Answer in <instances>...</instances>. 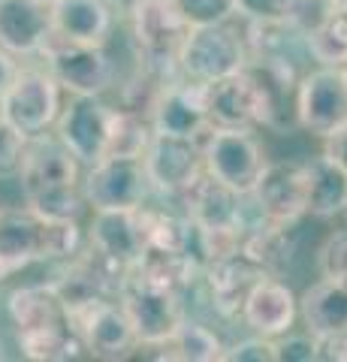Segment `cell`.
<instances>
[{"label": "cell", "instance_id": "1", "mask_svg": "<svg viewBox=\"0 0 347 362\" xmlns=\"http://www.w3.org/2000/svg\"><path fill=\"white\" fill-rule=\"evenodd\" d=\"M6 314L16 329V347L25 359H79L88 354L82 332L49 284H25L6 296Z\"/></svg>", "mask_w": 347, "mask_h": 362}, {"label": "cell", "instance_id": "2", "mask_svg": "<svg viewBox=\"0 0 347 362\" xmlns=\"http://www.w3.org/2000/svg\"><path fill=\"white\" fill-rule=\"evenodd\" d=\"M21 199L42 218H76L88 209L85 163L52 133L30 139L28 160L18 178Z\"/></svg>", "mask_w": 347, "mask_h": 362}, {"label": "cell", "instance_id": "3", "mask_svg": "<svg viewBox=\"0 0 347 362\" xmlns=\"http://www.w3.org/2000/svg\"><path fill=\"white\" fill-rule=\"evenodd\" d=\"M127 18L145 70L160 76V82H172V73H178V54L190 33L175 0H139Z\"/></svg>", "mask_w": 347, "mask_h": 362}, {"label": "cell", "instance_id": "4", "mask_svg": "<svg viewBox=\"0 0 347 362\" xmlns=\"http://www.w3.org/2000/svg\"><path fill=\"white\" fill-rule=\"evenodd\" d=\"M233 21L236 18L223 21V25L190 28L182 54H178V73L199 85L242 73L251 64V45Z\"/></svg>", "mask_w": 347, "mask_h": 362}, {"label": "cell", "instance_id": "5", "mask_svg": "<svg viewBox=\"0 0 347 362\" xmlns=\"http://www.w3.org/2000/svg\"><path fill=\"white\" fill-rule=\"evenodd\" d=\"M64 94L66 90L49 66H18L16 78L0 94V118L33 139L54 130V121L64 109Z\"/></svg>", "mask_w": 347, "mask_h": 362}, {"label": "cell", "instance_id": "6", "mask_svg": "<svg viewBox=\"0 0 347 362\" xmlns=\"http://www.w3.org/2000/svg\"><path fill=\"white\" fill-rule=\"evenodd\" d=\"M206 154V173L215 175L220 185L233 187L242 197H251L257 181L263 178L269 157L263 142L254 136V130H227L211 127L203 139Z\"/></svg>", "mask_w": 347, "mask_h": 362}, {"label": "cell", "instance_id": "7", "mask_svg": "<svg viewBox=\"0 0 347 362\" xmlns=\"http://www.w3.org/2000/svg\"><path fill=\"white\" fill-rule=\"evenodd\" d=\"M121 302H124L130 320L136 326L142 350L163 347L190 317L187 305H184V290L158 287V284H148V281H139V278L124 281Z\"/></svg>", "mask_w": 347, "mask_h": 362}, {"label": "cell", "instance_id": "8", "mask_svg": "<svg viewBox=\"0 0 347 362\" xmlns=\"http://www.w3.org/2000/svg\"><path fill=\"white\" fill-rule=\"evenodd\" d=\"M296 124L317 139L347 130V66H323L302 73L296 94Z\"/></svg>", "mask_w": 347, "mask_h": 362}, {"label": "cell", "instance_id": "9", "mask_svg": "<svg viewBox=\"0 0 347 362\" xmlns=\"http://www.w3.org/2000/svg\"><path fill=\"white\" fill-rule=\"evenodd\" d=\"M115 112H118V106L106 103V97L66 94L61 115L54 121V136H58L88 169L109 154Z\"/></svg>", "mask_w": 347, "mask_h": 362}, {"label": "cell", "instance_id": "10", "mask_svg": "<svg viewBox=\"0 0 347 362\" xmlns=\"http://www.w3.org/2000/svg\"><path fill=\"white\" fill-rule=\"evenodd\" d=\"M42 58L66 94L106 97L115 85V61L109 58L106 45L73 42L54 33Z\"/></svg>", "mask_w": 347, "mask_h": 362}, {"label": "cell", "instance_id": "11", "mask_svg": "<svg viewBox=\"0 0 347 362\" xmlns=\"http://www.w3.org/2000/svg\"><path fill=\"white\" fill-rule=\"evenodd\" d=\"M148 169L142 157L109 154L85 169V199L91 211L103 209H142L151 194Z\"/></svg>", "mask_w": 347, "mask_h": 362}, {"label": "cell", "instance_id": "12", "mask_svg": "<svg viewBox=\"0 0 347 362\" xmlns=\"http://www.w3.org/2000/svg\"><path fill=\"white\" fill-rule=\"evenodd\" d=\"M148 223L142 209H103L91 214L88 226V247L106 259L112 269L130 275L148 251Z\"/></svg>", "mask_w": 347, "mask_h": 362}, {"label": "cell", "instance_id": "13", "mask_svg": "<svg viewBox=\"0 0 347 362\" xmlns=\"http://www.w3.org/2000/svg\"><path fill=\"white\" fill-rule=\"evenodd\" d=\"M251 206L257 218L269 223L296 226L308 214V163L269 160L251 194Z\"/></svg>", "mask_w": 347, "mask_h": 362}, {"label": "cell", "instance_id": "14", "mask_svg": "<svg viewBox=\"0 0 347 362\" xmlns=\"http://www.w3.org/2000/svg\"><path fill=\"white\" fill-rule=\"evenodd\" d=\"M145 169L154 194L160 197H182L194 187V181L206 173L203 139H184V136H163L154 139L145 151Z\"/></svg>", "mask_w": 347, "mask_h": 362}, {"label": "cell", "instance_id": "15", "mask_svg": "<svg viewBox=\"0 0 347 362\" xmlns=\"http://www.w3.org/2000/svg\"><path fill=\"white\" fill-rule=\"evenodd\" d=\"M148 118L154 133L163 136H184V139H206L211 130L208 109H206V85L190 78H172L154 90L148 106Z\"/></svg>", "mask_w": 347, "mask_h": 362}, {"label": "cell", "instance_id": "16", "mask_svg": "<svg viewBox=\"0 0 347 362\" xmlns=\"http://www.w3.org/2000/svg\"><path fill=\"white\" fill-rule=\"evenodd\" d=\"M182 202H184L187 218L196 221L208 233L245 235V230H248L257 218L254 206H248L251 197L236 194L233 187L220 185V181L208 173H203L194 181V187H190L187 194H182Z\"/></svg>", "mask_w": 347, "mask_h": 362}, {"label": "cell", "instance_id": "17", "mask_svg": "<svg viewBox=\"0 0 347 362\" xmlns=\"http://www.w3.org/2000/svg\"><path fill=\"white\" fill-rule=\"evenodd\" d=\"M269 275H272V272L263 269L254 257H248L245 251L230 254L223 259H215V263L206 269V275H203L211 311H215L218 317H223V320H242L245 302H248L254 287Z\"/></svg>", "mask_w": 347, "mask_h": 362}, {"label": "cell", "instance_id": "18", "mask_svg": "<svg viewBox=\"0 0 347 362\" xmlns=\"http://www.w3.org/2000/svg\"><path fill=\"white\" fill-rule=\"evenodd\" d=\"M49 221L33 209H0V281L33 263H49Z\"/></svg>", "mask_w": 347, "mask_h": 362}, {"label": "cell", "instance_id": "19", "mask_svg": "<svg viewBox=\"0 0 347 362\" xmlns=\"http://www.w3.org/2000/svg\"><path fill=\"white\" fill-rule=\"evenodd\" d=\"M73 326L82 332L88 356H94V359H127L133 356V350H142L136 326H133L121 296L103 299L100 305H94Z\"/></svg>", "mask_w": 347, "mask_h": 362}, {"label": "cell", "instance_id": "20", "mask_svg": "<svg viewBox=\"0 0 347 362\" xmlns=\"http://www.w3.org/2000/svg\"><path fill=\"white\" fill-rule=\"evenodd\" d=\"M206 109H208L211 127L257 130V127H263V121H266L260 90H257L248 66L236 76L208 82L206 85Z\"/></svg>", "mask_w": 347, "mask_h": 362}, {"label": "cell", "instance_id": "21", "mask_svg": "<svg viewBox=\"0 0 347 362\" xmlns=\"http://www.w3.org/2000/svg\"><path fill=\"white\" fill-rule=\"evenodd\" d=\"M54 37L52 4L46 0H0V45L16 58L42 54Z\"/></svg>", "mask_w": 347, "mask_h": 362}, {"label": "cell", "instance_id": "22", "mask_svg": "<svg viewBox=\"0 0 347 362\" xmlns=\"http://www.w3.org/2000/svg\"><path fill=\"white\" fill-rule=\"evenodd\" d=\"M296 320H299V296L275 275L263 278L254 287L242 311V323L251 332L266 335V338L287 335L296 326Z\"/></svg>", "mask_w": 347, "mask_h": 362}, {"label": "cell", "instance_id": "23", "mask_svg": "<svg viewBox=\"0 0 347 362\" xmlns=\"http://www.w3.org/2000/svg\"><path fill=\"white\" fill-rule=\"evenodd\" d=\"M52 18L58 37L91 45H109L115 28V13L106 0H54Z\"/></svg>", "mask_w": 347, "mask_h": 362}, {"label": "cell", "instance_id": "24", "mask_svg": "<svg viewBox=\"0 0 347 362\" xmlns=\"http://www.w3.org/2000/svg\"><path fill=\"white\" fill-rule=\"evenodd\" d=\"M299 320L317 338L347 329V287L320 278L299 296Z\"/></svg>", "mask_w": 347, "mask_h": 362}, {"label": "cell", "instance_id": "25", "mask_svg": "<svg viewBox=\"0 0 347 362\" xmlns=\"http://www.w3.org/2000/svg\"><path fill=\"white\" fill-rule=\"evenodd\" d=\"M308 214L320 221L347 214V173L323 151L308 160Z\"/></svg>", "mask_w": 347, "mask_h": 362}, {"label": "cell", "instance_id": "26", "mask_svg": "<svg viewBox=\"0 0 347 362\" xmlns=\"http://www.w3.org/2000/svg\"><path fill=\"white\" fill-rule=\"evenodd\" d=\"M302 37L311 61L323 66H347V6L332 0Z\"/></svg>", "mask_w": 347, "mask_h": 362}, {"label": "cell", "instance_id": "27", "mask_svg": "<svg viewBox=\"0 0 347 362\" xmlns=\"http://www.w3.org/2000/svg\"><path fill=\"white\" fill-rule=\"evenodd\" d=\"M160 354H154L158 359H178V362H223L227 344L220 341V335L211 326L199 323V320H187L182 323L170 341L158 347Z\"/></svg>", "mask_w": 347, "mask_h": 362}, {"label": "cell", "instance_id": "28", "mask_svg": "<svg viewBox=\"0 0 347 362\" xmlns=\"http://www.w3.org/2000/svg\"><path fill=\"white\" fill-rule=\"evenodd\" d=\"M314 0H236V13L257 25H296L308 30V9Z\"/></svg>", "mask_w": 347, "mask_h": 362}, {"label": "cell", "instance_id": "29", "mask_svg": "<svg viewBox=\"0 0 347 362\" xmlns=\"http://www.w3.org/2000/svg\"><path fill=\"white\" fill-rule=\"evenodd\" d=\"M28 148H30V136L13 127L9 121L0 118V181H16L21 178V169L28 160Z\"/></svg>", "mask_w": 347, "mask_h": 362}, {"label": "cell", "instance_id": "30", "mask_svg": "<svg viewBox=\"0 0 347 362\" xmlns=\"http://www.w3.org/2000/svg\"><path fill=\"white\" fill-rule=\"evenodd\" d=\"M190 28L203 25H223V21L236 18V0H175Z\"/></svg>", "mask_w": 347, "mask_h": 362}, {"label": "cell", "instance_id": "31", "mask_svg": "<svg viewBox=\"0 0 347 362\" xmlns=\"http://www.w3.org/2000/svg\"><path fill=\"white\" fill-rule=\"evenodd\" d=\"M317 272L320 278L347 287V233H335L323 242L317 251Z\"/></svg>", "mask_w": 347, "mask_h": 362}, {"label": "cell", "instance_id": "32", "mask_svg": "<svg viewBox=\"0 0 347 362\" xmlns=\"http://www.w3.org/2000/svg\"><path fill=\"white\" fill-rule=\"evenodd\" d=\"M223 362H278V341L266 335H251L242 338L236 344H227Z\"/></svg>", "mask_w": 347, "mask_h": 362}, {"label": "cell", "instance_id": "33", "mask_svg": "<svg viewBox=\"0 0 347 362\" xmlns=\"http://www.w3.org/2000/svg\"><path fill=\"white\" fill-rule=\"evenodd\" d=\"M278 341V362H320L317 359V335L305 332H293L275 338Z\"/></svg>", "mask_w": 347, "mask_h": 362}, {"label": "cell", "instance_id": "34", "mask_svg": "<svg viewBox=\"0 0 347 362\" xmlns=\"http://www.w3.org/2000/svg\"><path fill=\"white\" fill-rule=\"evenodd\" d=\"M317 359L320 362H347V329L320 335L317 338Z\"/></svg>", "mask_w": 347, "mask_h": 362}, {"label": "cell", "instance_id": "35", "mask_svg": "<svg viewBox=\"0 0 347 362\" xmlns=\"http://www.w3.org/2000/svg\"><path fill=\"white\" fill-rule=\"evenodd\" d=\"M323 154H327L332 163H339L347 173V130L329 136V139H323Z\"/></svg>", "mask_w": 347, "mask_h": 362}, {"label": "cell", "instance_id": "36", "mask_svg": "<svg viewBox=\"0 0 347 362\" xmlns=\"http://www.w3.org/2000/svg\"><path fill=\"white\" fill-rule=\"evenodd\" d=\"M18 73V61H16V54L13 52H6L4 45H0V94L9 88V82L16 78Z\"/></svg>", "mask_w": 347, "mask_h": 362}, {"label": "cell", "instance_id": "37", "mask_svg": "<svg viewBox=\"0 0 347 362\" xmlns=\"http://www.w3.org/2000/svg\"><path fill=\"white\" fill-rule=\"evenodd\" d=\"M106 4L112 6V13L115 16H130L133 9L139 6V0H106Z\"/></svg>", "mask_w": 347, "mask_h": 362}, {"label": "cell", "instance_id": "38", "mask_svg": "<svg viewBox=\"0 0 347 362\" xmlns=\"http://www.w3.org/2000/svg\"><path fill=\"white\" fill-rule=\"evenodd\" d=\"M6 359V347H4V341H0V362Z\"/></svg>", "mask_w": 347, "mask_h": 362}, {"label": "cell", "instance_id": "39", "mask_svg": "<svg viewBox=\"0 0 347 362\" xmlns=\"http://www.w3.org/2000/svg\"><path fill=\"white\" fill-rule=\"evenodd\" d=\"M46 4H54V0H46Z\"/></svg>", "mask_w": 347, "mask_h": 362}, {"label": "cell", "instance_id": "40", "mask_svg": "<svg viewBox=\"0 0 347 362\" xmlns=\"http://www.w3.org/2000/svg\"><path fill=\"white\" fill-rule=\"evenodd\" d=\"M0 209H4V206H0Z\"/></svg>", "mask_w": 347, "mask_h": 362}]
</instances>
